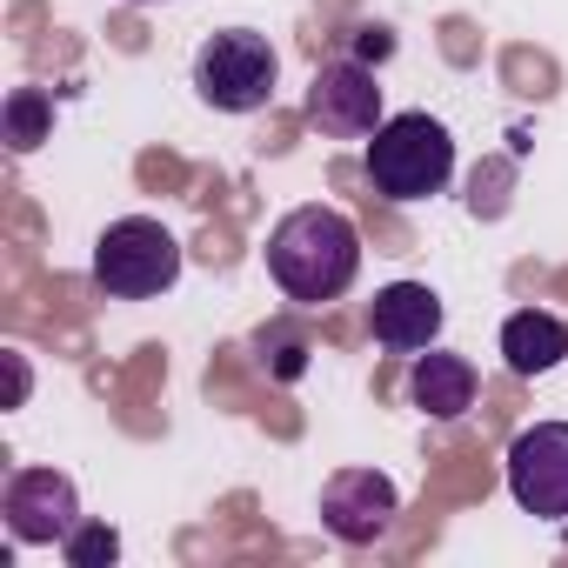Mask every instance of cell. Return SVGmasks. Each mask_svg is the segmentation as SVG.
<instances>
[{
  "label": "cell",
  "instance_id": "8fae6325",
  "mask_svg": "<svg viewBox=\"0 0 568 568\" xmlns=\"http://www.w3.org/2000/svg\"><path fill=\"white\" fill-rule=\"evenodd\" d=\"M408 402L428 415V422H462L475 408V362L468 355H415L408 368Z\"/></svg>",
  "mask_w": 568,
  "mask_h": 568
},
{
  "label": "cell",
  "instance_id": "ba28073f",
  "mask_svg": "<svg viewBox=\"0 0 568 568\" xmlns=\"http://www.w3.org/2000/svg\"><path fill=\"white\" fill-rule=\"evenodd\" d=\"M395 515H402V495L382 468H342V475L322 481V528L348 548L382 541L395 528Z\"/></svg>",
  "mask_w": 568,
  "mask_h": 568
},
{
  "label": "cell",
  "instance_id": "30bf717a",
  "mask_svg": "<svg viewBox=\"0 0 568 568\" xmlns=\"http://www.w3.org/2000/svg\"><path fill=\"white\" fill-rule=\"evenodd\" d=\"M501 362H508V375H521V382L561 368V362H568V322L548 315V308H515V315L501 322Z\"/></svg>",
  "mask_w": 568,
  "mask_h": 568
},
{
  "label": "cell",
  "instance_id": "7c38bea8",
  "mask_svg": "<svg viewBox=\"0 0 568 568\" xmlns=\"http://www.w3.org/2000/svg\"><path fill=\"white\" fill-rule=\"evenodd\" d=\"M48 121H54V101L41 88H14L8 94V141H14V154H34L48 141Z\"/></svg>",
  "mask_w": 568,
  "mask_h": 568
},
{
  "label": "cell",
  "instance_id": "7a4b0ae2",
  "mask_svg": "<svg viewBox=\"0 0 568 568\" xmlns=\"http://www.w3.org/2000/svg\"><path fill=\"white\" fill-rule=\"evenodd\" d=\"M362 174L382 201H428L448 187L455 174V134L435 121V114H388L375 134H368V154H362Z\"/></svg>",
  "mask_w": 568,
  "mask_h": 568
},
{
  "label": "cell",
  "instance_id": "4fadbf2b",
  "mask_svg": "<svg viewBox=\"0 0 568 568\" xmlns=\"http://www.w3.org/2000/svg\"><path fill=\"white\" fill-rule=\"evenodd\" d=\"M61 555H68L74 568H101V561H114V555H121V535H114V528H101V521H81V528L61 541Z\"/></svg>",
  "mask_w": 568,
  "mask_h": 568
},
{
  "label": "cell",
  "instance_id": "9a60e30c",
  "mask_svg": "<svg viewBox=\"0 0 568 568\" xmlns=\"http://www.w3.org/2000/svg\"><path fill=\"white\" fill-rule=\"evenodd\" d=\"M8 375H14V408L28 402V355L21 348H8Z\"/></svg>",
  "mask_w": 568,
  "mask_h": 568
},
{
  "label": "cell",
  "instance_id": "5b68a950",
  "mask_svg": "<svg viewBox=\"0 0 568 568\" xmlns=\"http://www.w3.org/2000/svg\"><path fill=\"white\" fill-rule=\"evenodd\" d=\"M508 495L535 521H568V422H535L508 442Z\"/></svg>",
  "mask_w": 568,
  "mask_h": 568
},
{
  "label": "cell",
  "instance_id": "6da1fadb",
  "mask_svg": "<svg viewBox=\"0 0 568 568\" xmlns=\"http://www.w3.org/2000/svg\"><path fill=\"white\" fill-rule=\"evenodd\" d=\"M267 274L274 288L302 302V308H328L355 288L362 274V234L342 207L328 201H302L267 227Z\"/></svg>",
  "mask_w": 568,
  "mask_h": 568
},
{
  "label": "cell",
  "instance_id": "3957f363",
  "mask_svg": "<svg viewBox=\"0 0 568 568\" xmlns=\"http://www.w3.org/2000/svg\"><path fill=\"white\" fill-rule=\"evenodd\" d=\"M181 281V241L154 214H121L94 241V288L108 302H154Z\"/></svg>",
  "mask_w": 568,
  "mask_h": 568
},
{
  "label": "cell",
  "instance_id": "277c9868",
  "mask_svg": "<svg viewBox=\"0 0 568 568\" xmlns=\"http://www.w3.org/2000/svg\"><path fill=\"white\" fill-rule=\"evenodd\" d=\"M274 81H281V61L254 28H221L194 48V94L214 114H261L274 101Z\"/></svg>",
  "mask_w": 568,
  "mask_h": 568
},
{
  "label": "cell",
  "instance_id": "52a82bcc",
  "mask_svg": "<svg viewBox=\"0 0 568 568\" xmlns=\"http://www.w3.org/2000/svg\"><path fill=\"white\" fill-rule=\"evenodd\" d=\"M0 515H8V535L21 548H54L81 528V495L61 468H21V475H8Z\"/></svg>",
  "mask_w": 568,
  "mask_h": 568
},
{
  "label": "cell",
  "instance_id": "5bb4252c",
  "mask_svg": "<svg viewBox=\"0 0 568 568\" xmlns=\"http://www.w3.org/2000/svg\"><path fill=\"white\" fill-rule=\"evenodd\" d=\"M355 54H362V61H388V54H395L388 28H362V34H355Z\"/></svg>",
  "mask_w": 568,
  "mask_h": 568
},
{
  "label": "cell",
  "instance_id": "8992f818",
  "mask_svg": "<svg viewBox=\"0 0 568 568\" xmlns=\"http://www.w3.org/2000/svg\"><path fill=\"white\" fill-rule=\"evenodd\" d=\"M382 121H388L382 114V81H375V68L362 54L315 68V81H308V128H322L328 141H368Z\"/></svg>",
  "mask_w": 568,
  "mask_h": 568
},
{
  "label": "cell",
  "instance_id": "2e32d148",
  "mask_svg": "<svg viewBox=\"0 0 568 568\" xmlns=\"http://www.w3.org/2000/svg\"><path fill=\"white\" fill-rule=\"evenodd\" d=\"M128 8H154V0H128Z\"/></svg>",
  "mask_w": 568,
  "mask_h": 568
},
{
  "label": "cell",
  "instance_id": "9c48e42d",
  "mask_svg": "<svg viewBox=\"0 0 568 568\" xmlns=\"http://www.w3.org/2000/svg\"><path fill=\"white\" fill-rule=\"evenodd\" d=\"M368 328H375V342L388 355H422L442 335V295L428 281H388L375 295V308H368Z\"/></svg>",
  "mask_w": 568,
  "mask_h": 568
}]
</instances>
